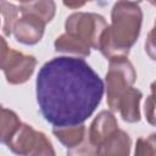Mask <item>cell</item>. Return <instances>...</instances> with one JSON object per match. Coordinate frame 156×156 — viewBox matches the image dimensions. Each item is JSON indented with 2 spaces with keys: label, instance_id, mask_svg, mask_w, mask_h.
<instances>
[{
  "label": "cell",
  "instance_id": "12",
  "mask_svg": "<svg viewBox=\"0 0 156 156\" xmlns=\"http://www.w3.org/2000/svg\"><path fill=\"white\" fill-rule=\"evenodd\" d=\"M18 10L22 15H33L45 23L50 22L52 17L55 16L56 5L54 1H26L21 2L18 6Z\"/></svg>",
  "mask_w": 156,
  "mask_h": 156
},
{
  "label": "cell",
  "instance_id": "19",
  "mask_svg": "<svg viewBox=\"0 0 156 156\" xmlns=\"http://www.w3.org/2000/svg\"><path fill=\"white\" fill-rule=\"evenodd\" d=\"M9 51H10V48L7 46L6 40L2 37H0V69H1V66H2V63L7 56Z\"/></svg>",
  "mask_w": 156,
  "mask_h": 156
},
{
  "label": "cell",
  "instance_id": "20",
  "mask_svg": "<svg viewBox=\"0 0 156 156\" xmlns=\"http://www.w3.org/2000/svg\"><path fill=\"white\" fill-rule=\"evenodd\" d=\"M85 2H63V5L65 6H67V7H72V9H76V7H80V6H83Z\"/></svg>",
  "mask_w": 156,
  "mask_h": 156
},
{
  "label": "cell",
  "instance_id": "7",
  "mask_svg": "<svg viewBox=\"0 0 156 156\" xmlns=\"http://www.w3.org/2000/svg\"><path fill=\"white\" fill-rule=\"evenodd\" d=\"M118 129V123L115 116L110 111H101L91 122L89 132H87L88 139L96 149L105 139Z\"/></svg>",
  "mask_w": 156,
  "mask_h": 156
},
{
  "label": "cell",
  "instance_id": "6",
  "mask_svg": "<svg viewBox=\"0 0 156 156\" xmlns=\"http://www.w3.org/2000/svg\"><path fill=\"white\" fill-rule=\"evenodd\" d=\"M45 22L33 15H22L13 26L12 33L15 38L26 45H34L37 44L44 34Z\"/></svg>",
  "mask_w": 156,
  "mask_h": 156
},
{
  "label": "cell",
  "instance_id": "3",
  "mask_svg": "<svg viewBox=\"0 0 156 156\" xmlns=\"http://www.w3.org/2000/svg\"><path fill=\"white\" fill-rule=\"evenodd\" d=\"M135 79V69L127 57H115L108 60V71L105 80L107 105L112 111H117L119 99L129 88H132Z\"/></svg>",
  "mask_w": 156,
  "mask_h": 156
},
{
  "label": "cell",
  "instance_id": "2",
  "mask_svg": "<svg viewBox=\"0 0 156 156\" xmlns=\"http://www.w3.org/2000/svg\"><path fill=\"white\" fill-rule=\"evenodd\" d=\"M111 18V24L100 35L98 49L108 60L127 57L129 49L134 45L140 33L141 9L136 2L118 1L113 5Z\"/></svg>",
  "mask_w": 156,
  "mask_h": 156
},
{
  "label": "cell",
  "instance_id": "17",
  "mask_svg": "<svg viewBox=\"0 0 156 156\" xmlns=\"http://www.w3.org/2000/svg\"><path fill=\"white\" fill-rule=\"evenodd\" d=\"M156 155V140L155 134L146 138H139L135 145L134 156H155Z\"/></svg>",
  "mask_w": 156,
  "mask_h": 156
},
{
  "label": "cell",
  "instance_id": "1",
  "mask_svg": "<svg viewBox=\"0 0 156 156\" xmlns=\"http://www.w3.org/2000/svg\"><path fill=\"white\" fill-rule=\"evenodd\" d=\"M104 90L99 74L78 57H54L37 77V101L54 128L83 124L100 104Z\"/></svg>",
  "mask_w": 156,
  "mask_h": 156
},
{
  "label": "cell",
  "instance_id": "8",
  "mask_svg": "<svg viewBox=\"0 0 156 156\" xmlns=\"http://www.w3.org/2000/svg\"><path fill=\"white\" fill-rule=\"evenodd\" d=\"M130 138L121 129H117L96 147V156H129Z\"/></svg>",
  "mask_w": 156,
  "mask_h": 156
},
{
  "label": "cell",
  "instance_id": "9",
  "mask_svg": "<svg viewBox=\"0 0 156 156\" xmlns=\"http://www.w3.org/2000/svg\"><path fill=\"white\" fill-rule=\"evenodd\" d=\"M38 134L39 132L34 130L33 127L26 123H21V126L18 127V129L15 132V134L6 145L16 155L27 156L30 149L34 146L38 139Z\"/></svg>",
  "mask_w": 156,
  "mask_h": 156
},
{
  "label": "cell",
  "instance_id": "18",
  "mask_svg": "<svg viewBox=\"0 0 156 156\" xmlns=\"http://www.w3.org/2000/svg\"><path fill=\"white\" fill-rule=\"evenodd\" d=\"M154 89H152V93L151 95L146 99V102H145V115H146V118L147 121L154 124L155 123V116H154Z\"/></svg>",
  "mask_w": 156,
  "mask_h": 156
},
{
  "label": "cell",
  "instance_id": "14",
  "mask_svg": "<svg viewBox=\"0 0 156 156\" xmlns=\"http://www.w3.org/2000/svg\"><path fill=\"white\" fill-rule=\"evenodd\" d=\"M55 49L57 51H62V52H69V54H74V55H79V56H88L90 54V48L85 44H83L82 41H79L78 39L68 35L67 33L60 35L55 43Z\"/></svg>",
  "mask_w": 156,
  "mask_h": 156
},
{
  "label": "cell",
  "instance_id": "5",
  "mask_svg": "<svg viewBox=\"0 0 156 156\" xmlns=\"http://www.w3.org/2000/svg\"><path fill=\"white\" fill-rule=\"evenodd\" d=\"M35 65L37 60L34 56L24 55L17 50L10 49L1 69H4L6 80L10 84H22L30 78Z\"/></svg>",
  "mask_w": 156,
  "mask_h": 156
},
{
  "label": "cell",
  "instance_id": "10",
  "mask_svg": "<svg viewBox=\"0 0 156 156\" xmlns=\"http://www.w3.org/2000/svg\"><path fill=\"white\" fill-rule=\"evenodd\" d=\"M143 95L140 90L135 88H129L119 99L117 105V111L121 112V116L124 121L134 123L139 122L140 119V111H139V104Z\"/></svg>",
  "mask_w": 156,
  "mask_h": 156
},
{
  "label": "cell",
  "instance_id": "4",
  "mask_svg": "<svg viewBox=\"0 0 156 156\" xmlns=\"http://www.w3.org/2000/svg\"><path fill=\"white\" fill-rule=\"evenodd\" d=\"M107 27L105 18L98 13L91 12H76L71 15L66 23V33L89 48L98 49L100 35Z\"/></svg>",
  "mask_w": 156,
  "mask_h": 156
},
{
  "label": "cell",
  "instance_id": "15",
  "mask_svg": "<svg viewBox=\"0 0 156 156\" xmlns=\"http://www.w3.org/2000/svg\"><path fill=\"white\" fill-rule=\"evenodd\" d=\"M18 7L15 6L11 2L7 1H0V13L4 17V34L5 35H10L12 33L13 26L16 23V21L18 20Z\"/></svg>",
  "mask_w": 156,
  "mask_h": 156
},
{
  "label": "cell",
  "instance_id": "13",
  "mask_svg": "<svg viewBox=\"0 0 156 156\" xmlns=\"http://www.w3.org/2000/svg\"><path fill=\"white\" fill-rule=\"evenodd\" d=\"M20 126L21 121L18 116L13 111L4 108L0 105V143L7 144Z\"/></svg>",
  "mask_w": 156,
  "mask_h": 156
},
{
  "label": "cell",
  "instance_id": "16",
  "mask_svg": "<svg viewBox=\"0 0 156 156\" xmlns=\"http://www.w3.org/2000/svg\"><path fill=\"white\" fill-rule=\"evenodd\" d=\"M27 156H55L54 147L44 133L39 132L38 139Z\"/></svg>",
  "mask_w": 156,
  "mask_h": 156
},
{
  "label": "cell",
  "instance_id": "11",
  "mask_svg": "<svg viewBox=\"0 0 156 156\" xmlns=\"http://www.w3.org/2000/svg\"><path fill=\"white\" fill-rule=\"evenodd\" d=\"M54 135L68 149H74L80 145L87 136V128L84 124L63 127V128H54Z\"/></svg>",
  "mask_w": 156,
  "mask_h": 156
}]
</instances>
